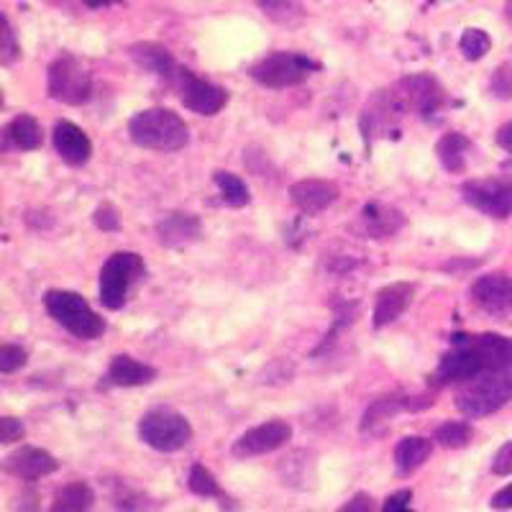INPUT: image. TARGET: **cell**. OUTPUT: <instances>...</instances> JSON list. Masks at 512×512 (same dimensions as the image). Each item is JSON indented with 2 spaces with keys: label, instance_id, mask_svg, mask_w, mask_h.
I'll use <instances>...</instances> for the list:
<instances>
[{
  "label": "cell",
  "instance_id": "ac0fdd59",
  "mask_svg": "<svg viewBox=\"0 0 512 512\" xmlns=\"http://www.w3.org/2000/svg\"><path fill=\"white\" fill-rule=\"evenodd\" d=\"M361 233L369 239H390L405 226V216L397 208L382 203H369L361 208Z\"/></svg>",
  "mask_w": 512,
  "mask_h": 512
},
{
  "label": "cell",
  "instance_id": "9c48e42d",
  "mask_svg": "<svg viewBox=\"0 0 512 512\" xmlns=\"http://www.w3.org/2000/svg\"><path fill=\"white\" fill-rule=\"evenodd\" d=\"M461 195L472 208L482 210L489 218H507L512 213V177H484L461 185Z\"/></svg>",
  "mask_w": 512,
  "mask_h": 512
},
{
  "label": "cell",
  "instance_id": "f1b7e54d",
  "mask_svg": "<svg viewBox=\"0 0 512 512\" xmlns=\"http://www.w3.org/2000/svg\"><path fill=\"white\" fill-rule=\"evenodd\" d=\"M459 49L466 59L477 62V59H482L492 49V39H489L484 29H466L459 39Z\"/></svg>",
  "mask_w": 512,
  "mask_h": 512
},
{
  "label": "cell",
  "instance_id": "d590c367",
  "mask_svg": "<svg viewBox=\"0 0 512 512\" xmlns=\"http://www.w3.org/2000/svg\"><path fill=\"white\" fill-rule=\"evenodd\" d=\"M492 472L497 477H510L512 474V441H507L495 454V459H492Z\"/></svg>",
  "mask_w": 512,
  "mask_h": 512
},
{
  "label": "cell",
  "instance_id": "8fae6325",
  "mask_svg": "<svg viewBox=\"0 0 512 512\" xmlns=\"http://www.w3.org/2000/svg\"><path fill=\"white\" fill-rule=\"evenodd\" d=\"M292 438V425L287 420H269V423L249 428L239 441L233 443V456L239 459H251V456L272 454L277 448L285 446Z\"/></svg>",
  "mask_w": 512,
  "mask_h": 512
},
{
  "label": "cell",
  "instance_id": "836d02e7",
  "mask_svg": "<svg viewBox=\"0 0 512 512\" xmlns=\"http://www.w3.org/2000/svg\"><path fill=\"white\" fill-rule=\"evenodd\" d=\"M24 436H26V428L21 420H16V418L0 420V443H3V446H11V443H16V441H24Z\"/></svg>",
  "mask_w": 512,
  "mask_h": 512
},
{
  "label": "cell",
  "instance_id": "603a6c76",
  "mask_svg": "<svg viewBox=\"0 0 512 512\" xmlns=\"http://www.w3.org/2000/svg\"><path fill=\"white\" fill-rule=\"evenodd\" d=\"M21 149V152H34L41 146V126L34 116L21 113L3 128V149Z\"/></svg>",
  "mask_w": 512,
  "mask_h": 512
},
{
  "label": "cell",
  "instance_id": "f35d334b",
  "mask_svg": "<svg viewBox=\"0 0 512 512\" xmlns=\"http://www.w3.org/2000/svg\"><path fill=\"white\" fill-rule=\"evenodd\" d=\"M489 505L495 507V510H512V484L502 487L500 492L492 497V502H489Z\"/></svg>",
  "mask_w": 512,
  "mask_h": 512
},
{
  "label": "cell",
  "instance_id": "b9f144b4",
  "mask_svg": "<svg viewBox=\"0 0 512 512\" xmlns=\"http://www.w3.org/2000/svg\"><path fill=\"white\" fill-rule=\"evenodd\" d=\"M507 18H510V21H512V0H510V3H507Z\"/></svg>",
  "mask_w": 512,
  "mask_h": 512
},
{
  "label": "cell",
  "instance_id": "f546056e",
  "mask_svg": "<svg viewBox=\"0 0 512 512\" xmlns=\"http://www.w3.org/2000/svg\"><path fill=\"white\" fill-rule=\"evenodd\" d=\"M187 487L200 497H221V487H218L216 477L205 469L203 464H195L190 469V477H187Z\"/></svg>",
  "mask_w": 512,
  "mask_h": 512
},
{
  "label": "cell",
  "instance_id": "cb8c5ba5",
  "mask_svg": "<svg viewBox=\"0 0 512 512\" xmlns=\"http://www.w3.org/2000/svg\"><path fill=\"white\" fill-rule=\"evenodd\" d=\"M95 505V492L85 482L64 484L54 495L49 512H90Z\"/></svg>",
  "mask_w": 512,
  "mask_h": 512
},
{
  "label": "cell",
  "instance_id": "ab89813d",
  "mask_svg": "<svg viewBox=\"0 0 512 512\" xmlns=\"http://www.w3.org/2000/svg\"><path fill=\"white\" fill-rule=\"evenodd\" d=\"M497 144H500L505 152L512 154V121L497 128Z\"/></svg>",
  "mask_w": 512,
  "mask_h": 512
},
{
  "label": "cell",
  "instance_id": "83f0119b",
  "mask_svg": "<svg viewBox=\"0 0 512 512\" xmlns=\"http://www.w3.org/2000/svg\"><path fill=\"white\" fill-rule=\"evenodd\" d=\"M262 8L264 16H269L277 24H295L303 18V3L300 0H254Z\"/></svg>",
  "mask_w": 512,
  "mask_h": 512
},
{
  "label": "cell",
  "instance_id": "52a82bcc",
  "mask_svg": "<svg viewBox=\"0 0 512 512\" xmlns=\"http://www.w3.org/2000/svg\"><path fill=\"white\" fill-rule=\"evenodd\" d=\"M139 436L154 451L172 454L192 441V425L185 415L175 413V410L154 408L139 420Z\"/></svg>",
  "mask_w": 512,
  "mask_h": 512
},
{
  "label": "cell",
  "instance_id": "e575fe53",
  "mask_svg": "<svg viewBox=\"0 0 512 512\" xmlns=\"http://www.w3.org/2000/svg\"><path fill=\"white\" fill-rule=\"evenodd\" d=\"M410 502H413V492L410 489H400V492H395V495L384 500L382 512H415L410 507Z\"/></svg>",
  "mask_w": 512,
  "mask_h": 512
},
{
  "label": "cell",
  "instance_id": "6da1fadb",
  "mask_svg": "<svg viewBox=\"0 0 512 512\" xmlns=\"http://www.w3.org/2000/svg\"><path fill=\"white\" fill-rule=\"evenodd\" d=\"M512 367V338L500 333H477V336H454L451 351L438 361L431 384L446 387L456 382H474L487 374L505 372Z\"/></svg>",
  "mask_w": 512,
  "mask_h": 512
},
{
  "label": "cell",
  "instance_id": "74e56055",
  "mask_svg": "<svg viewBox=\"0 0 512 512\" xmlns=\"http://www.w3.org/2000/svg\"><path fill=\"white\" fill-rule=\"evenodd\" d=\"M338 512H379L377 505H374V500L369 495H364V492H359V495L351 497L349 502H346L344 507Z\"/></svg>",
  "mask_w": 512,
  "mask_h": 512
},
{
  "label": "cell",
  "instance_id": "d4e9b609",
  "mask_svg": "<svg viewBox=\"0 0 512 512\" xmlns=\"http://www.w3.org/2000/svg\"><path fill=\"white\" fill-rule=\"evenodd\" d=\"M469 149H472V141L466 139L464 134H459V131L441 136V141L436 144L438 159H441V164L448 172H464Z\"/></svg>",
  "mask_w": 512,
  "mask_h": 512
},
{
  "label": "cell",
  "instance_id": "d6a6232c",
  "mask_svg": "<svg viewBox=\"0 0 512 512\" xmlns=\"http://www.w3.org/2000/svg\"><path fill=\"white\" fill-rule=\"evenodd\" d=\"M489 90L497 98L512 100V64H502L495 77H492V82H489Z\"/></svg>",
  "mask_w": 512,
  "mask_h": 512
},
{
  "label": "cell",
  "instance_id": "9a60e30c",
  "mask_svg": "<svg viewBox=\"0 0 512 512\" xmlns=\"http://www.w3.org/2000/svg\"><path fill=\"white\" fill-rule=\"evenodd\" d=\"M54 149L72 167H82L93 157V141L88 139V134L80 126L70 121H59L54 126Z\"/></svg>",
  "mask_w": 512,
  "mask_h": 512
},
{
  "label": "cell",
  "instance_id": "3957f363",
  "mask_svg": "<svg viewBox=\"0 0 512 512\" xmlns=\"http://www.w3.org/2000/svg\"><path fill=\"white\" fill-rule=\"evenodd\" d=\"M44 308L47 313L57 320L64 331H70L72 336L93 341V338L103 336L105 320L95 313L88 305V300L72 290H49L44 295Z\"/></svg>",
  "mask_w": 512,
  "mask_h": 512
},
{
  "label": "cell",
  "instance_id": "4dcf8cb0",
  "mask_svg": "<svg viewBox=\"0 0 512 512\" xmlns=\"http://www.w3.org/2000/svg\"><path fill=\"white\" fill-rule=\"evenodd\" d=\"M21 57V44L16 41V31H13L8 16H3V31H0V62L13 64Z\"/></svg>",
  "mask_w": 512,
  "mask_h": 512
},
{
  "label": "cell",
  "instance_id": "8992f818",
  "mask_svg": "<svg viewBox=\"0 0 512 512\" xmlns=\"http://www.w3.org/2000/svg\"><path fill=\"white\" fill-rule=\"evenodd\" d=\"M512 400V367L505 372L487 374L482 379H474L466 390L459 392L456 397V408L466 415V418H487V415L497 413L505 408Z\"/></svg>",
  "mask_w": 512,
  "mask_h": 512
},
{
  "label": "cell",
  "instance_id": "277c9868",
  "mask_svg": "<svg viewBox=\"0 0 512 512\" xmlns=\"http://www.w3.org/2000/svg\"><path fill=\"white\" fill-rule=\"evenodd\" d=\"M320 70V64L315 59L305 57L300 52H272L264 59L254 64L249 75L254 77L262 88L282 90L303 85L310 75Z\"/></svg>",
  "mask_w": 512,
  "mask_h": 512
},
{
  "label": "cell",
  "instance_id": "7a4b0ae2",
  "mask_svg": "<svg viewBox=\"0 0 512 512\" xmlns=\"http://www.w3.org/2000/svg\"><path fill=\"white\" fill-rule=\"evenodd\" d=\"M128 136L136 146L152 152H180L190 141L187 123L169 108H149L131 118Z\"/></svg>",
  "mask_w": 512,
  "mask_h": 512
},
{
  "label": "cell",
  "instance_id": "1f68e13d",
  "mask_svg": "<svg viewBox=\"0 0 512 512\" xmlns=\"http://www.w3.org/2000/svg\"><path fill=\"white\" fill-rule=\"evenodd\" d=\"M26 364V351L21 346H13L6 344L0 346V372L3 374H11L16 369H21Z\"/></svg>",
  "mask_w": 512,
  "mask_h": 512
},
{
  "label": "cell",
  "instance_id": "5bb4252c",
  "mask_svg": "<svg viewBox=\"0 0 512 512\" xmlns=\"http://www.w3.org/2000/svg\"><path fill=\"white\" fill-rule=\"evenodd\" d=\"M57 469H59V461L54 459L49 451L36 446L18 448L16 454H11L6 459V472L18 479H26V482L49 477V474H54Z\"/></svg>",
  "mask_w": 512,
  "mask_h": 512
},
{
  "label": "cell",
  "instance_id": "7402d4cb",
  "mask_svg": "<svg viewBox=\"0 0 512 512\" xmlns=\"http://www.w3.org/2000/svg\"><path fill=\"white\" fill-rule=\"evenodd\" d=\"M433 454V441L423 436H408L402 438L395 446V466L402 477H410L413 472H418L425 461L431 459Z\"/></svg>",
  "mask_w": 512,
  "mask_h": 512
},
{
  "label": "cell",
  "instance_id": "4fadbf2b",
  "mask_svg": "<svg viewBox=\"0 0 512 512\" xmlns=\"http://www.w3.org/2000/svg\"><path fill=\"white\" fill-rule=\"evenodd\" d=\"M128 57L134 59L141 70L162 77L169 85L175 82V77L180 75L182 70L180 64H177V59L172 57V52H169L167 47H162V44H157V41H136V44L128 47Z\"/></svg>",
  "mask_w": 512,
  "mask_h": 512
},
{
  "label": "cell",
  "instance_id": "7c38bea8",
  "mask_svg": "<svg viewBox=\"0 0 512 512\" xmlns=\"http://www.w3.org/2000/svg\"><path fill=\"white\" fill-rule=\"evenodd\" d=\"M472 300L477 308L489 315H510L512 313V280L502 272H492L479 277L472 285Z\"/></svg>",
  "mask_w": 512,
  "mask_h": 512
},
{
  "label": "cell",
  "instance_id": "4316f807",
  "mask_svg": "<svg viewBox=\"0 0 512 512\" xmlns=\"http://www.w3.org/2000/svg\"><path fill=\"white\" fill-rule=\"evenodd\" d=\"M213 182H216V187L221 190L223 203L231 205V208H244V205L251 200L249 187H246V182L241 180L239 175H231V172H216V175H213Z\"/></svg>",
  "mask_w": 512,
  "mask_h": 512
},
{
  "label": "cell",
  "instance_id": "44dd1931",
  "mask_svg": "<svg viewBox=\"0 0 512 512\" xmlns=\"http://www.w3.org/2000/svg\"><path fill=\"white\" fill-rule=\"evenodd\" d=\"M154 379H157V369L123 354L111 361L108 374H105V384H111V387H141Z\"/></svg>",
  "mask_w": 512,
  "mask_h": 512
},
{
  "label": "cell",
  "instance_id": "30bf717a",
  "mask_svg": "<svg viewBox=\"0 0 512 512\" xmlns=\"http://www.w3.org/2000/svg\"><path fill=\"white\" fill-rule=\"evenodd\" d=\"M172 85L180 93V100L187 111L198 113V116H216L228 103L226 90L213 85V82L203 80V77H198L195 72L187 70V67H182L180 75L175 77Z\"/></svg>",
  "mask_w": 512,
  "mask_h": 512
},
{
  "label": "cell",
  "instance_id": "ba28073f",
  "mask_svg": "<svg viewBox=\"0 0 512 512\" xmlns=\"http://www.w3.org/2000/svg\"><path fill=\"white\" fill-rule=\"evenodd\" d=\"M49 98L64 105H82L93 98V77L82 67L80 59L64 54L49 64L47 72Z\"/></svg>",
  "mask_w": 512,
  "mask_h": 512
},
{
  "label": "cell",
  "instance_id": "d6986e66",
  "mask_svg": "<svg viewBox=\"0 0 512 512\" xmlns=\"http://www.w3.org/2000/svg\"><path fill=\"white\" fill-rule=\"evenodd\" d=\"M433 405V397L420 395V397H402V395H390V397H379L364 413V420H361V431H372L374 425L382 423V420L395 418L397 413H405V410H425Z\"/></svg>",
  "mask_w": 512,
  "mask_h": 512
},
{
  "label": "cell",
  "instance_id": "60d3db41",
  "mask_svg": "<svg viewBox=\"0 0 512 512\" xmlns=\"http://www.w3.org/2000/svg\"><path fill=\"white\" fill-rule=\"evenodd\" d=\"M90 8H105V6H116L121 0H85Z\"/></svg>",
  "mask_w": 512,
  "mask_h": 512
},
{
  "label": "cell",
  "instance_id": "5b68a950",
  "mask_svg": "<svg viewBox=\"0 0 512 512\" xmlns=\"http://www.w3.org/2000/svg\"><path fill=\"white\" fill-rule=\"evenodd\" d=\"M146 274V264L134 251H118L100 269V303L108 310H121L128 292Z\"/></svg>",
  "mask_w": 512,
  "mask_h": 512
},
{
  "label": "cell",
  "instance_id": "ffe728a7",
  "mask_svg": "<svg viewBox=\"0 0 512 512\" xmlns=\"http://www.w3.org/2000/svg\"><path fill=\"white\" fill-rule=\"evenodd\" d=\"M200 218L192 216V213H182V210H175L164 216L162 221L157 223V236L159 244L164 246H185L192 244V241L200 239Z\"/></svg>",
  "mask_w": 512,
  "mask_h": 512
},
{
  "label": "cell",
  "instance_id": "e0dca14e",
  "mask_svg": "<svg viewBox=\"0 0 512 512\" xmlns=\"http://www.w3.org/2000/svg\"><path fill=\"white\" fill-rule=\"evenodd\" d=\"M290 198L297 208L308 213V216H318L328 205L338 200V187L326 180H300L290 187Z\"/></svg>",
  "mask_w": 512,
  "mask_h": 512
},
{
  "label": "cell",
  "instance_id": "2e32d148",
  "mask_svg": "<svg viewBox=\"0 0 512 512\" xmlns=\"http://www.w3.org/2000/svg\"><path fill=\"white\" fill-rule=\"evenodd\" d=\"M415 295V287L410 282H392L377 292V303H374V328H384L395 323Z\"/></svg>",
  "mask_w": 512,
  "mask_h": 512
},
{
  "label": "cell",
  "instance_id": "484cf974",
  "mask_svg": "<svg viewBox=\"0 0 512 512\" xmlns=\"http://www.w3.org/2000/svg\"><path fill=\"white\" fill-rule=\"evenodd\" d=\"M474 438V428L464 420H448V423L438 425L436 433H433V441L443 448H464L469 446Z\"/></svg>",
  "mask_w": 512,
  "mask_h": 512
},
{
  "label": "cell",
  "instance_id": "8d00e7d4",
  "mask_svg": "<svg viewBox=\"0 0 512 512\" xmlns=\"http://www.w3.org/2000/svg\"><path fill=\"white\" fill-rule=\"evenodd\" d=\"M95 226L103 228V231H118L121 218H118L116 208H113V205H100V208L95 210Z\"/></svg>",
  "mask_w": 512,
  "mask_h": 512
}]
</instances>
